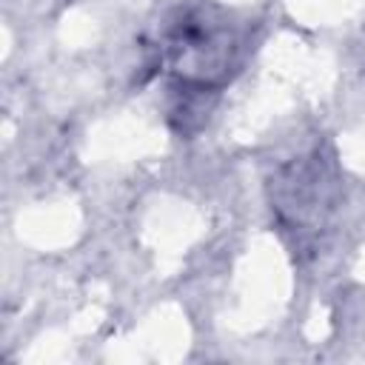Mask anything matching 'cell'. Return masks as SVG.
<instances>
[{
    "label": "cell",
    "mask_w": 365,
    "mask_h": 365,
    "mask_svg": "<svg viewBox=\"0 0 365 365\" xmlns=\"http://www.w3.org/2000/svg\"><path fill=\"white\" fill-rule=\"evenodd\" d=\"M242 37L237 26L205 6H188L168 17L160 57L180 86L214 91L237 71Z\"/></svg>",
    "instance_id": "1"
}]
</instances>
